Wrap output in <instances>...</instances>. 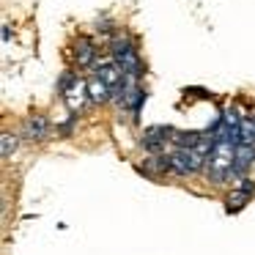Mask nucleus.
Returning <instances> with one entry per match:
<instances>
[{
	"label": "nucleus",
	"mask_w": 255,
	"mask_h": 255,
	"mask_svg": "<svg viewBox=\"0 0 255 255\" xmlns=\"http://www.w3.org/2000/svg\"><path fill=\"white\" fill-rule=\"evenodd\" d=\"M74 58H77L80 66H91V63H94V58H96V50H94V47H91L85 39H80L77 50H74Z\"/></svg>",
	"instance_id": "10"
},
{
	"label": "nucleus",
	"mask_w": 255,
	"mask_h": 255,
	"mask_svg": "<svg viewBox=\"0 0 255 255\" xmlns=\"http://www.w3.org/2000/svg\"><path fill=\"white\" fill-rule=\"evenodd\" d=\"M239 143H255V118H244V121H242Z\"/></svg>",
	"instance_id": "12"
},
{
	"label": "nucleus",
	"mask_w": 255,
	"mask_h": 255,
	"mask_svg": "<svg viewBox=\"0 0 255 255\" xmlns=\"http://www.w3.org/2000/svg\"><path fill=\"white\" fill-rule=\"evenodd\" d=\"M170 134H173V129H170V127H148V129L143 132V148H148V151H159L162 145L167 143V140H173Z\"/></svg>",
	"instance_id": "5"
},
{
	"label": "nucleus",
	"mask_w": 255,
	"mask_h": 255,
	"mask_svg": "<svg viewBox=\"0 0 255 255\" xmlns=\"http://www.w3.org/2000/svg\"><path fill=\"white\" fill-rule=\"evenodd\" d=\"M50 134V121L44 116H30L25 121V137L28 140H47Z\"/></svg>",
	"instance_id": "6"
},
{
	"label": "nucleus",
	"mask_w": 255,
	"mask_h": 255,
	"mask_svg": "<svg viewBox=\"0 0 255 255\" xmlns=\"http://www.w3.org/2000/svg\"><path fill=\"white\" fill-rule=\"evenodd\" d=\"M170 165L176 173L187 176V173H198L200 167L206 165V156H200L195 148H176L170 154Z\"/></svg>",
	"instance_id": "3"
},
{
	"label": "nucleus",
	"mask_w": 255,
	"mask_h": 255,
	"mask_svg": "<svg viewBox=\"0 0 255 255\" xmlns=\"http://www.w3.org/2000/svg\"><path fill=\"white\" fill-rule=\"evenodd\" d=\"M255 159V143H236V173L242 176Z\"/></svg>",
	"instance_id": "8"
},
{
	"label": "nucleus",
	"mask_w": 255,
	"mask_h": 255,
	"mask_svg": "<svg viewBox=\"0 0 255 255\" xmlns=\"http://www.w3.org/2000/svg\"><path fill=\"white\" fill-rule=\"evenodd\" d=\"M85 88H88L91 102H110V96H113V88L99 77V74H91L88 83H85Z\"/></svg>",
	"instance_id": "7"
},
{
	"label": "nucleus",
	"mask_w": 255,
	"mask_h": 255,
	"mask_svg": "<svg viewBox=\"0 0 255 255\" xmlns=\"http://www.w3.org/2000/svg\"><path fill=\"white\" fill-rule=\"evenodd\" d=\"M0 151H3V159H11L14 151H17V137H14L11 132H3V137H0Z\"/></svg>",
	"instance_id": "11"
},
{
	"label": "nucleus",
	"mask_w": 255,
	"mask_h": 255,
	"mask_svg": "<svg viewBox=\"0 0 255 255\" xmlns=\"http://www.w3.org/2000/svg\"><path fill=\"white\" fill-rule=\"evenodd\" d=\"M113 61L124 69L127 80H140V74H143V61H140L137 50H134V44L127 36L113 41Z\"/></svg>",
	"instance_id": "2"
},
{
	"label": "nucleus",
	"mask_w": 255,
	"mask_h": 255,
	"mask_svg": "<svg viewBox=\"0 0 255 255\" xmlns=\"http://www.w3.org/2000/svg\"><path fill=\"white\" fill-rule=\"evenodd\" d=\"M206 178L211 184H225L236 173V143L231 140H217L211 154L206 156Z\"/></svg>",
	"instance_id": "1"
},
{
	"label": "nucleus",
	"mask_w": 255,
	"mask_h": 255,
	"mask_svg": "<svg viewBox=\"0 0 255 255\" xmlns=\"http://www.w3.org/2000/svg\"><path fill=\"white\" fill-rule=\"evenodd\" d=\"M96 74H99L113 91H121L124 85H127V74H124V69L118 66L116 61L113 63H99V66H96Z\"/></svg>",
	"instance_id": "4"
},
{
	"label": "nucleus",
	"mask_w": 255,
	"mask_h": 255,
	"mask_svg": "<svg viewBox=\"0 0 255 255\" xmlns=\"http://www.w3.org/2000/svg\"><path fill=\"white\" fill-rule=\"evenodd\" d=\"M242 181H244V184L236 189V192L228 195V209H231V211H233V209H242V206L247 203L250 198H253V192H255V187L247 181V178H242Z\"/></svg>",
	"instance_id": "9"
}]
</instances>
